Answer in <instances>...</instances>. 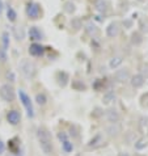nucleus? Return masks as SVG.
<instances>
[{
    "instance_id": "24",
    "label": "nucleus",
    "mask_w": 148,
    "mask_h": 156,
    "mask_svg": "<svg viewBox=\"0 0 148 156\" xmlns=\"http://www.w3.org/2000/svg\"><path fill=\"white\" fill-rule=\"evenodd\" d=\"M66 7H67L66 9H67L68 12H71V11H73V9H75V8H73L75 5H73V4H69V3H68V4H66Z\"/></svg>"
},
{
    "instance_id": "9",
    "label": "nucleus",
    "mask_w": 148,
    "mask_h": 156,
    "mask_svg": "<svg viewBox=\"0 0 148 156\" xmlns=\"http://www.w3.org/2000/svg\"><path fill=\"white\" fill-rule=\"evenodd\" d=\"M106 33H107L109 37H117L119 34V25L117 23H111L106 28Z\"/></svg>"
},
{
    "instance_id": "14",
    "label": "nucleus",
    "mask_w": 148,
    "mask_h": 156,
    "mask_svg": "<svg viewBox=\"0 0 148 156\" xmlns=\"http://www.w3.org/2000/svg\"><path fill=\"white\" fill-rule=\"evenodd\" d=\"M62 147H63V151L64 152H67V154H69V152H72L73 151V144L68 140V138L67 139H64V140H62Z\"/></svg>"
},
{
    "instance_id": "8",
    "label": "nucleus",
    "mask_w": 148,
    "mask_h": 156,
    "mask_svg": "<svg viewBox=\"0 0 148 156\" xmlns=\"http://www.w3.org/2000/svg\"><path fill=\"white\" fill-rule=\"evenodd\" d=\"M114 77H115V80L117 81H125V80H127L129 77H130V72L129 70H126V68H123V70H118L115 73H114Z\"/></svg>"
},
{
    "instance_id": "6",
    "label": "nucleus",
    "mask_w": 148,
    "mask_h": 156,
    "mask_svg": "<svg viewBox=\"0 0 148 156\" xmlns=\"http://www.w3.org/2000/svg\"><path fill=\"white\" fill-rule=\"evenodd\" d=\"M29 53H30V55H33V57H41V55L45 53V47L40 45V43H33V45L29 47Z\"/></svg>"
},
{
    "instance_id": "2",
    "label": "nucleus",
    "mask_w": 148,
    "mask_h": 156,
    "mask_svg": "<svg viewBox=\"0 0 148 156\" xmlns=\"http://www.w3.org/2000/svg\"><path fill=\"white\" fill-rule=\"evenodd\" d=\"M19 97H20V101L23 102V105L25 106V109H26L28 117H29V118H33V117H34V109H33V104H32V100H30V97L24 92L23 89L19 90Z\"/></svg>"
},
{
    "instance_id": "13",
    "label": "nucleus",
    "mask_w": 148,
    "mask_h": 156,
    "mask_svg": "<svg viewBox=\"0 0 148 156\" xmlns=\"http://www.w3.org/2000/svg\"><path fill=\"white\" fill-rule=\"evenodd\" d=\"M115 100V93L114 92H107L104 94V97H102V102L105 104V105H107V104H110L113 102Z\"/></svg>"
},
{
    "instance_id": "4",
    "label": "nucleus",
    "mask_w": 148,
    "mask_h": 156,
    "mask_svg": "<svg viewBox=\"0 0 148 156\" xmlns=\"http://www.w3.org/2000/svg\"><path fill=\"white\" fill-rule=\"evenodd\" d=\"M0 97H2L4 101H7V102L13 101L15 97H16L13 87L9 85V84H4V85H2V87H0Z\"/></svg>"
},
{
    "instance_id": "16",
    "label": "nucleus",
    "mask_w": 148,
    "mask_h": 156,
    "mask_svg": "<svg viewBox=\"0 0 148 156\" xmlns=\"http://www.w3.org/2000/svg\"><path fill=\"white\" fill-rule=\"evenodd\" d=\"M7 16H8V20L9 21H13L16 20V17H17V15H16V12H15V9L13 8H8V11H7Z\"/></svg>"
},
{
    "instance_id": "1",
    "label": "nucleus",
    "mask_w": 148,
    "mask_h": 156,
    "mask_svg": "<svg viewBox=\"0 0 148 156\" xmlns=\"http://www.w3.org/2000/svg\"><path fill=\"white\" fill-rule=\"evenodd\" d=\"M37 136H38V140H40V146L42 151L45 152L46 155H51L53 154V144H51V136H50V133L47 131L46 129H38V133H37Z\"/></svg>"
},
{
    "instance_id": "5",
    "label": "nucleus",
    "mask_w": 148,
    "mask_h": 156,
    "mask_svg": "<svg viewBox=\"0 0 148 156\" xmlns=\"http://www.w3.org/2000/svg\"><path fill=\"white\" fill-rule=\"evenodd\" d=\"M26 15L30 17V19H33V20L38 19L40 15H41V8H40V5L36 4V3L29 4V5L26 7Z\"/></svg>"
},
{
    "instance_id": "26",
    "label": "nucleus",
    "mask_w": 148,
    "mask_h": 156,
    "mask_svg": "<svg viewBox=\"0 0 148 156\" xmlns=\"http://www.w3.org/2000/svg\"><path fill=\"white\" fill-rule=\"evenodd\" d=\"M2 7H3V2L0 0V9H2Z\"/></svg>"
},
{
    "instance_id": "11",
    "label": "nucleus",
    "mask_w": 148,
    "mask_h": 156,
    "mask_svg": "<svg viewBox=\"0 0 148 156\" xmlns=\"http://www.w3.org/2000/svg\"><path fill=\"white\" fill-rule=\"evenodd\" d=\"M106 118H107L109 122L114 123V122H118V121H119V114H118V112L110 109V110L106 112Z\"/></svg>"
},
{
    "instance_id": "25",
    "label": "nucleus",
    "mask_w": 148,
    "mask_h": 156,
    "mask_svg": "<svg viewBox=\"0 0 148 156\" xmlns=\"http://www.w3.org/2000/svg\"><path fill=\"white\" fill-rule=\"evenodd\" d=\"M121 156H129V154H126V152H125V154H121Z\"/></svg>"
},
{
    "instance_id": "18",
    "label": "nucleus",
    "mask_w": 148,
    "mask_h": 156,
    "mask_svg": "<svg viewBox=\"0 0 148 156\" xmlns=\"http://www.w3.org/2000/svg\"><path fill=\"white\" fill-rule=\"evenodd\" d=\"M36 101L40 104V105H45L46 101H47V98H46V96L43 93H38L36 96Z\"/></svg>"
},
{
    "instance_id": "7",
    "label": "nucleus",
    "mask_w": 148,
    "mask_h": 156,
    "mask_svg": "<svg viewBox=\"0 0 148 156\" xmlns=\"http://www.w3.org/2000/svg\"><path fill=\"white\" fill-rule=\"evenodd\" d=\"M20 119H21V115H20V113H19L17 110H11L9 113L7 114V121H8V122H9L11 125H13V126L19 125Z\"/></svg>"
},
{
    "instance_id": "17",
    "label": "nucleus",
    "mask_w": 148,
    "mask_h": 156,
    "mask_svg": "<svg viewBox=\"0 0 148 156\" xmlns=\"http://www.w3.org/2000/svg\"><path fill=\"white\" fill-rule=\"evenodd\" d=\"M8 46H9V34L5 32V33H3V49L7 50Z\"/></svg>"
},
{
    "instance_id": "10",
    "label": "nucleus",
    "mask_w": 148,
    "mask_h": 156,
    "mask_svg": "<svg viewBox=\"0 0 148 156\" xmlns=\"http://www.w3.org/2000/svg\"><path fill=\"white\" fill-rule=\"evenodd\" d=\"M29 37H30V40H33V41H40V40H42V33L36 27H33L29 30Z\"/></svg>"
},
{
    "instance_id": "21",
    "label": "nucleus",
    "mask_w": 148,
    "mask_h": 156,
    "mask_svg": "<svg viewBox=\"0 0 148 156\" xmlns=\"http://www.w3.org/2000/svg\"><path fill=\"white\" fill-rule=\"evenodd\" d=\"M96 5H97L98 11H105L106 9V3H104L102 0H98V2L96 3Z\"/></svg>"
},
{
    "instance_id": "3",
    "label": "nucleus",
    "mask_w": 148,
    "mask_h": 156,
    "mask_svg": "<svg viewBox=\"0 0 148 156\" xmlns=\"http://www.w3.org/2000/svg\"><path fill=\"white\" fill-rule=\"evenodd\" d=\"M20 71L26 79H30V77H33L34 73H36V67H34V64L30 62V60L24 59L20 62Z\"/></svg>"
},
{
    "instance_id": "23",
    "label": "nucleus",
    "mask_w": 148,
    "mask_h": 156,
    "mask_svg": "<svg viewBox=\"0 0 148 156\" xmlns=\"http://www.w3.org/2000/svg\"><path fill=\"white\" fill-rule=\"evenodd\" d=\"M4 151H5V144H4V143H3L2 140H0V155H2V154L4 152Z\"/></svg>"
},
{
    "instance_id": "15",
    "label": "nucleus",
    "mask_w": 148,
    "mask_h": 156,
    "mask_svg": "<svg viewBox=\"0 0 148 156\" xmlns=\"http://www.w3.org/2000/svg\"><path fill=\"white\" fill-rule=\"evenodd\" d=\"M119 130H121V127L118 126V125H117V122H114V123H111L110 126L106 129V131L110 134V135H115V134H118Z\"/></svg>"
},
{
    "instance_id": "12",
    "label": "nucleus",
    "mask_w": 148,
    "mask_h": 156,
    "mask_svg": "<svg viewBox=\"0 0 148 156\" xmlns=\"http://www.w3.org/2000/svg\"><path fill=\"white\" fill-rule=\"evenodd\" d=\"M143 84H144V77H143L142 75H135V76H132L131 85L134 87V88H140Z\"/></svg>"
},
{
    "instance_id": "22",
    "label": "nucleus",
    "mask_w": 148,
    "mask_h": 156,
    "mask_svg": "<svg viewBox=\"0 0 148 156\" xmlns=\"http://www.w3.org/2000/svg\"><path fill=\"white\" fill-rule=\"evenodd\" d=\"M7 60V51L0 47V62H5Z\"/></svg>"
},
{
    "instance_id": "20",
    "label": "nucleus",
    "mask_w": 148,
    "mask_h": 156,
    "mask_svg": "<svg viewBox=\"0 0 148 156\" xmlns=\"http://www.w3.org/2000/svg\"><path fill=\"white\" fill-rule=\"evenodd\" d=\"M121 63H122V59H121V58H114V59L110 60V67H111V68H117Z\"/></svg>"
},
{
    "instance_id": "19",
    "label": "nucleus",
    "mask_w": 148,
    "mask_h": 156,
    "mask_svg": "<svg viewBox=\"0 0 148 156\" xmlns=\"http://www.w3.org/2000/svg\"><path fill=\"white\" fill-rule=\"evenodd\" d=\"M147 144H148V143H147L146 139H140L136 143V144H135V148H136V150H143L144 147H147Z\"/></svg>"
}]
</instances>
